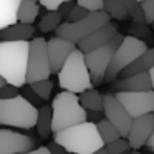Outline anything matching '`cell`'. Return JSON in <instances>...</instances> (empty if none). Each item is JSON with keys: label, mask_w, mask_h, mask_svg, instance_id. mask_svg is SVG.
Masks as SVG:
<instances>
[{"label": "cell", "mask_w": 154, "mask_h": 154, "mask_svg": "<svg viewBox=\"0 0 154 154\" xmlns=\"http://www.w3.org/2000/svg\"><path fill=\"white\" fill-rule=\"evenodd\" d=\"M109 14H106L104 10H96L90 12L88 17H85L83 20L78 22H63L60 27L57 28V37L66 38L75 43H78L80 40H83L85 37L91 35L93 32H96L98 28L104 27L106 23H109Z\"/></svg>", "instance_id": "obj_6"}, {"label": "cell", "mask_w": 154, "mask_h": 154, "mask_svg": "<svg viewBox=\"0 0 154 154\" xmlns=\"http://www.w3.org/2000/svg\"><path fill=\"white\" fill-rule=\"evenodd\" d=\"M151 27H152V28H154V22H152V23H151Z\"/></svg>", "instance_id": "obj_46"}, {"label": "cell", "mask_w": 154, "mask_h": 154, "mask_svg": "<svg viewBox=\"0 0 154 154\" xmlns=\"http://www.w3.org/2000/svg\"><path fill=\"white\" fill-rule=\"evenodd\" d=\"M38 108L33 106L22 94L0 100V124L20 129H32L37 126Z\"/></svg>", "instance_id": "obj_5"}, {"label": "cell", "mask_w": 154, "mask_h": 154, "mask_svg": "<svg viewBox=\"0 0 154 154\" xmlns=\"http://www.w3.org/2000/svg\"><path fill=\"white\" fill-rule=\"evenodd\" d=\"M93 154H109V152H108L106 146H103V147H101V149H98L96 152H93Z\"/></svg>", "instance_id": "obj_41"}, {"label": "cell", "mask_w": 154, "mask_h": 154, "mask_svg": "<svg viewBox=\"0 0 154 154\" xmlns=\"http://www.w3.org/2000/svg\"><path fill=\"white\" fill-rule=\"evenodd\" d=\"M27 154H51V152H50V149H48L47 146H42V147H37V149L28 151Z\"/></svg>", "instance_id": "obj_39"}, {"label": "cell", "mask_w": 154, "mask_h": 154, "mask_svg": "<svg viewBox=\"0 0 154 154\" xmlns=\"http://www.w3.org/2000/svg\"><path fill=\"white\" fill-rule=\"evenodd\" d=\"M114 88L118 91H147L152 90V81H151L149 71H143V73H136L131 76L121 78L114 83Z\"/></svg>", "instance_id": "obj_17"}, {"label": "cell", "mask_w": 154, "mask_h": 154, "mask_svg": "<svg viewBox=\"0 0 154 154\" xmlns=\"http://www.w3.org/2000/svg\"><path fill=\"white\" fill-rule=\"evenodd\" d=\"M40 14L37 0H22L18 7V22L22 23H33Z\"/></svg>", "instance_id": "obj_22"}, {"label": "cell", "mask_w": 154, "mask_h": 154, "mask_svg": "<svg viewBox=\"0 0 154 154\" xmlns=\"http://www.w3.org/2000/svg\"><path fill=\"white\" fill-rule=\"evenodd\" d=\"M30 40L4 42L0 40V75L8 85L22 88L27 85V66Z\"/></svg>", "instance_id": "obj_1"}, {"label": "cell", "mask_w": 154, "mask_h": 154, "mask_svg": "<svg viewBox=\"0 0 154 154\" xmlns=\"http://www.w3.org/2000/svg\"><path fill=\"white\" fill-rule=\"evenodd\" d=\"M53 141L60 143L68 154H93L104 146L98 124L91 121L75 124L53 133Z\"/></svg>", "instance_id": "obj_2"}, {"label": "cell", "mask_w": 154, "mask_h": 154, "mask_svg": "<svg viewBox=\"0 0 154 154\" xmlns=\"http://www.w3.org/2000/svg\"><path fill=\"white\" fill-rule=\"evenodd\" d=\"M76 4L88 8L90 12H96L104 8V0H76Z\"/></svg>", "instance_id": "obj_32"}, {"label": "cell", "mask_w": 154, "mask_h": 154, "mask_svg": "<svg viewBox=\"0 0 154 154\" xmlns=\"http://www.w3.org/2000/svg\"><path fill=\"white\" fill-rule=\"evenodd\" d=\"M114 96L121 101L128 113L133 118H139L144 114L154 113V90L147 91H118Z\"/></svg>", "instance_id": "obj_10"}, {"label": "cell", "mask_w": 154, "mask_h": 154, "mask_svg": "<svg viewBox=\"0 0 154 154\" xmlns=\"http://www.w3.org/2000/svg\"><path fill=\"white\" fill-rule=\"evenodd\" d=\"M106 14H109L111 18L114 20H126L129 15H128V10L124 7V4L121 0H104V8Z\"/></svg>", "instance_id": "obj_26"}, {"label": "cell", "mask_w": 154, "mask_h": 154, "mask_svg": "<svg viewBox=\"0 0 154 154\" xmlns=\"http://www.w3.org/2000/svg\"><path fill=\"white\" fill-rule=\"evenodd\" d=\"M146 146H147V149H149V151H152V152H154V133H152V136L149 137V141H147Z\"/></svg>", "instance_id": "obj_40"}, {"label": "cell", "mask_w": 154, "mask_h": 154, "mask_svg": "<svg viewBox=\"0 0 154 154\" xmlns=\"http://www.w3.org/2000/svg\"><path fill=\"white\" fill-rule=\"evenodd\" d=\"M75 5H76V4H73V0H68V2H63V4H61L60 7H58V12L61 14V17H65V18H66V15L71 12V8H73Z\"/></svg>", "instance_id": "obj_37"}, {"label": "cell", "mask_w": 154, "mask_h": 154, "mask_svg": "<svg viewBox=\"0 0 154 154\" xmlns=\"http://www.w3.org/2000/svg\"><path fill=\"white\" fill-rule=\"evenodd\" d=\"M37 28L33 23H22V22H15V23L8 25V27L0 30V40L4 42H25L32 40L35 35Z\"/></svg>", "instance_id": "obj_16"}, {"label": "cell", "mask_w": 154, "mask_h": 154, "mask_svg": "<svg viewBox=\"0 0 154 154\" xmlns=\"http://www.w3.org/2000/svg\"><path fill=\"white\" fill-rule=\"evenodd\" d=\"M96 124H98V131H100V134H101V139H103L104 146H106L108 143H111V141H116L118 137H123L121 133L118 131V128L114 126L109 119H106V118H103V119Z\"/></svg>", "instance_id": "obj_24"}, {"label": "cell", "mask_w": 154, "mask_h": 154, "mask_svg": "<svg viewBox=\"0 0 154 154\" xmlns=\"http://www.w3.org/2000/svg\"><path fill=\"white\" fill-rule=\"evenodd\" d=\"M48 149H50V152L51 154H68V151L65 149L63 146H61L60 143H57V141H51L50 144H48Z\"/></svg>", "instance_id": "obj_36"}, {"label": "cell", "mask_w": 154, "mask_h": 154, "mask_svg": "<svg viewBox=\"0 0 154 154\" xmlns=\"http://www.w3.org/2000/svg\"><path fill=\"white\" fill-rule=\"evenodd\" d=\"M63 17L58 10H48L47 14L43 15V18L38 23V30L43 32V33H48V32H55L61 23H63Z\"/></svg>", "instance_id": "obj_23"}, {"label": "cell", "mask_w": 154, "mask_h": 154, "mask_svg": "<svg viewBox=\"0 0 154 154\" xmlns=\"http://www.w3.org/2000/svg\"><path fill=\"white\" fill-rule=\"evenodd\" d=\"M51 75V65L48 57L47 40L42 37L30 40V53H28L27 66V83H35L40 80H47Z\"/></svg>", "instance_id": "obj_9"}, {"label": "cell", "mask_w": 154, "mask_h": 154, "mask_svg": "<svg viewBox=\"0 0 154 154\" xmlns=\"http://www.w3.org/2000/svg\"><path fill=\"white\" fill-rule=\"evenodd\" d=\"M103 118H104L103 111H88V121H91V123H100Z\"/></svg>", "instance_id": "obj_38"}, {"label": "cell", "mask_w": 154, "mask_h": 154, "mask_svg": "<svg viewBox=\"0 0 154 154\" xmlns=\"http://www.w3.org/2000/svg\"><path fill=\"white\" fill-rule=\"evenodd\" d=\"M58 85L61 90L71 91V93H83L94 86L85 53L80 48H76L68 57L61 70L58 71Z\"/></svg>", "instance_id": "obj_3"}, {"label": "cell", "mask_w": 154, "mask_h": 154, "mask_svg": "<svg viewBox=\"0 0 154 154\" xmlns=\"http://www.w3.org/2000/svg\"><path fill=\"white\" fill-rule=\"evenodd\" d=\"M80 103L86 111H103L104 109V98L94 88H90V90L80 93Z\"/></svg>", "instance_id": "obj_21"}, {"label": "cell", "mask_w": 154, "mask_h": 154, "mask_svg": "<svg viewBox=\"0 0 154 154\" xmlns=\"http://www.w3.org/2000/svg\"><path fill=\"white\" fill-rule=\"evenodd\" d=\"M20 94V90L18 86H14V85H4L0 88V100H7V98H14Z\"/></svg>", "instance_id": "obj_33"}, {"label": "cell", "mask_w": 154, "mask_h": 154, "mask_svg": "<svg viewBox=\"0 0 154 154\" xmlns=\"http://www.w3.org/2000/svg\"><path fill=\"white\" fill-rule=\"evenodd\" d=\"M123 154H131V152H129V151H126V152H123Z\"/></svg>", "instance_id": "obj_45"}, {"label": "cell", "mask_w": 154, "mask_h": 154, "mask_svg": "<svg viewBox=\"0 0 154 154\" xmlns=\"http://www.w3.org/2000/svg\"><path fill=\"white\" fill-rule=\"evenodd\" d=\"M141 5H143L144 15H146V22L152 23L154 22V0H143Z\"/></svg>", "instance_id": "obj_34"}, {"label": "cell", "mask_w": 154, "mask_h": 154, "mask_svg": "<svg viewBox=\"0 0 154 154\" xmlns=\"http://www.w3.org/2000/svg\"><path fill=\"white\" fill-rule=\"evenodd\" d=\"M37 131L40 134V137H43V139H47L53 133V109L48 104H42L38 108Z\"/></svg>", "instance_id": "obj_20"}, {"label": "cell", "mask_w": 154, "mask_h": 154, "mask_svg": "<svg viewBox=\"0 0 154 154\" xmlns=\"http://www.w3.org/2000/svg\"><path fill=\"white\" fill-rule=\"evenodd\" d=\"M32 149H35V141L30 136L0 129V154H27Z\"/></svg>", "instance_id": "obj_12"}, {"label": "cell", "mask_w": 154, "mask_h": 154, "mask_svg": "<svg viewBox=\"0 0 154 154\" xmlns=\"http://www.w3.org/2000/svg\"><path fill=\"white\" fill-rule=\"evenodd\" d=\"M53 109V133L88 121V111L81 106L76 93L63 90L51 101Z\"/></svg>", "instance_id": "obj_4"}, {"label": "cell", "mask_w": 154, "mask_h": 154, "mask_svg": "<svg viewBox=\"0 0 154 154\" xmlns=\"http://www.w3.org/2000/svg\"><path fill=\"white\" fill-rule=\"evenodd\" d=\"M20 94L25 98V100L30 101V103L33 104V106H42V104H43V101H45L43 98H40V96L37 94V91H35L33 88H32V85H30V83H27V85H23V86H22Z\"/></svg>", "instance_id": "obj_29"}, {"label": "cell", "mask_w": 154, "mask_h": 154, "mask_svg": "<svg viewBox=\"0 0 154 154\" xmlns=\"http://www.w3.org/2000/svg\"><path fill=\"white\" fill-rule=\"evenodd\" d=\"M37 2H40V0H37Z\"/></svg>", "instance_id": "obj_47"}, {"label": "cell", "mask_w": 154, "mask_h": 154, "mask_svg": "<svg viewBox=\"0 0 154 154\" xmlns=\"http://www.w3.org/2000/svg\"><path fill=\"white\" fill-rule=\"evenodd\" d=\"M116 33H118V25L113 23V22H109V23H106L104 27H101V28H98L96 32H93L91 35L85 37L83 40H80L76 45L83 53H88V51H93V50H96V48L106 45Z\"/></svg>", "instance_id": "obj_15"}, {"label": "cell", "mask_w": 154, "mask_h": 154, "mask_svg": "<svg viewBox=\"0 0 154 154\" xmlns=\"http://www.w3.org/2000/svg\"><path fill=\"white\" fill-rule=\"evenodd\" d=\"M22 0H0V30L18 22V7Z\"/></svg>", "instance_id": "obj_19"}, {"label": "cell", "mask_w": 154, "mask_h": 154, "mask_svg": "<svg viewBox=\"0 0 154 154\" xmlns=\"http://www.w3.org/2000/svg\"><path fill=\"white\" fill-rule=\"evenodd\" d=\"M123 35L116 33L106 45L96 48L93 51H88L85 53V58H86V65L90 68L91 73V80H93V85H101L104 80H106V71L109 68L111 61H113V57L116 53L118 47L123 43Z\"/></svg>", "instance_id": "obj_7"}, {"label": "cell", "mask_w": 154, "mask_h": 154, "mask_svg": "<svg viewBox=\"0 0 154 154\" xmlns=\"http://www.w3.org/2000/svg\"><path fill=\"white\" fill-rule=\"evenodd\" d=\"M141 2H143V0H141Z\"/></svg>", "instance_id": "obj_48"}, {"label": "cell", "mask_w": 154, "mask_h": 154, "mask_svg": "<svg viewBox=\"0 0 154 154\" xmlns=\"http://www.w3.org/2000/svg\"><path fill=\"white\" fill-rule=\"evenodd\" d=\"M152 66H154V47L147 48L137 60H134L129 66H126L119 75H121V78H126V76H131V75H136V73L149 71Z\"/></svg>", "instance_id": "obj_18"}, {"label": "cell", "mask_w": 154, "mask_h": 154, "mask_svg": "<svg viewBox=\"0 0 154 154\" xmlns=\"http://www.w3.org/2000/svg\"><path fill=\"white\" fill-rule=\"evenodd\" d=\"M131 154H141V152H139V151H137V149H134V151H133V152H131Z\"/></svg>", "instance_id": "obj_44"}, {"label": "cell", "mask_w": 154, "mask_h": 154, "mask_svg": "<svg viewBox=\"0 0 154 154\" xmlns=\"http://www.w3.org/2000/svg\"><path fill=\"white\" fill-rule=\"evenodd\" d=\"M88 15H90V10L76 4L73 8H71L70 14L66 15V22H78V20H83V18L88 17Z\"/></svg>", "instance_id": "obj_30"}, {"label": "cell", "mask_w": 154, "mask_h": 154, "mask_svg": "<svg viewBox=\"0 0 154 154\" xmlns=\"http://www.w3.org/2000/svg\"><path fill=\"white\" fill-rule=\"evenodd\" d=\"M106 149L109 154H123L131 149V144L128 141V137H118L116 141H111V143L106 144Z\"/></svg>", "instance_id": "obj_28"}, {"label": "cell", "mask_w": 154, "mask_h": 154, "mask_svg": "<svg viewBox=\"0 0 154 154\" xmlns=\"http://www.w3.org/2000/svg\"><path fill=\"white\" fill-rule=\"evenodd\" d=\"M4 85H7V81H5V78L2 76V75H0V88L4 86Z\"/></svg>", "instance_id": "obj_43"}, {"label": "cell", "mask_w": 154, "mask_h": 154, "mask_svg": "<svg viewBox=\"0 0 154 154\" xmlns=\"http://www.w3.org/2000/svg\"><path fill=\"white\" fill-rule=\"evenodd\" d=\"M152 133H154V113L134 118L129 136H128L131 149H141L143 146H146L149 137L152 136Z\"/></svg>", "instance_id": "obj_14"}, {"label": "cell", "mask_w": 154, "mask_h": 154, "mask_svg": "<svg viewBox=\"0 0 154 154\" xmlns=\"http://www.w3.org/2000/svg\"><path fill=\"white\" fill-rule=\"evenodd\" d=\"M146 50H147V45L144 40L136 38V37H133V35L124 37L123 43L118 47L116 53H114V57H113V61H111L109 68H108V71H106V80L108 81L114 80L124 68L129 66L134 60H137Z\"/></svg>", "instance_id": "obj_8"}, {"label": "cell", "mask_w": 154, "mask_h": 154, "mask_svg": "<svg viewBox=\"0 0 154 154\" xmlns=\"http://www.w3.org/2000/svg\"><path fill=\"white\" fill-rule=\"evenodd\" d=\"M149 75H151V81H152V90H154V66L149 70Z\"/></svg>", "instance_id": "obj_42"}, {"label": "cell", "mask_w": 154, "mask_h": 154, "mask_svg": "<svg viewBox=\"0 0 154 154\" xmlns=\"http://www.w3.org/2000/svg\"><path fill=\"white\" fill-rule=\"evenodd\" d=\"M32 88H33L35 91H37V94L40 98H43L45 101L50 100L51 96V90H53V83H51V80H40V81H35V83H32Z\"/></svg>", "instance_id": "obj_27"}, {"label": "cell", "mask_w": 154, "mask_h": 154, "mask_svg": "<svg viewBox=\"0 0 154 154\" xmlns=\"http://www.w3.org/2000/svg\"><path fill=\"white\" fill-rule=\"evenodd\" d=\"M47 48H48V57H50V65H51V73H57L61 70L65 61L68 60L71 53L76 50V43L71 40L61 37H55L47 40Z\"/></svg>", "instance_id": "obj_13"}, {"label": "cell", "mask_w": 154, "mask_h": 154, "mask_svg": "<svg viewBox=\"0 0 154 154\" xmlns=\"http://www.w3.org/2000/svg\"><path fill=\"white\" fill-rule=\"evenodd\" d=\"M121 2L124 4V7L128 10V15H129V18L134 23H147L143 5H141V0H121Z\"/></svg>", "instance_id": "obj_25"}, {"label": "cell", "mask_w": 154, "mask_h": 154, "mask_svg": "<svg viewBox=\"0 0 154 154\" xmlns=\"http://www.w3.org/2000/svg\"><path fill=\"white\" fill-rule=\"evenodd\" d=\"M129 35L136 38H147L151 35V30H149V23H134L133 27L129 28Z\"/></svg>", "instance_id": "obj_31"}, {"label": "cell", "mask_w": 154, "mask_h": 154, "mask_svg": "<svg viewBox=\"0 0 154 154\" xmlns=\"http://www.w3.org/2000/svg\"><path fill=\"white\" fill-rule=\"evenodd\" d=\"M104 118L109 119L114 126L118 128V131L121 133L123 137H128L129 136V131H131V126H133V121L134 118L128 113V109L121 104V101L118 100L114 94H104Z\"/></svg>", "instance_id": "obj_11"}, {"label": "cell", "mask_w": 154, "mask_h": 154, "mask_svg": "<svg viewBox=\"0 0 154 154\" xmlns=\"http://www.w3.org/2000/svg\"><path fill=\"white\" fill-rule=\"evenodd\" d=\"M63 2H68V0H40V4L43 5L47 10H58Z\"/></svg>", "instance_id": "obj_35"}]
</instances>
